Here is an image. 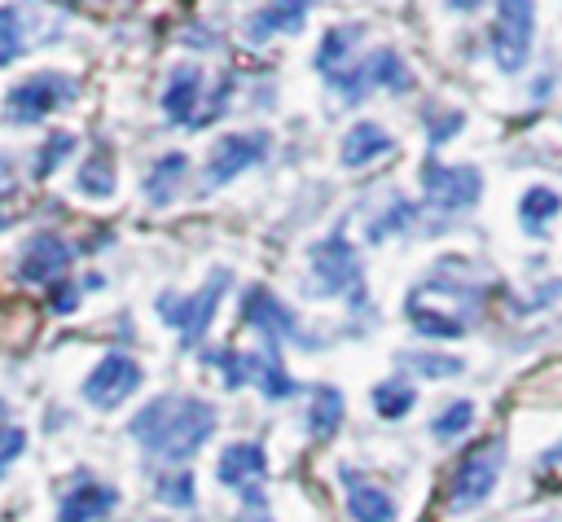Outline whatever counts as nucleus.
Masks as SVG:
<instances>
[{
	"label": "nucleus",
	"instance_id": "12",
	"mask_svg": "<svg viewBox=\"0 0 562 522\" xmlns=\"http://www.w3.org/2000/svg\"><path fill=\"white\" fill-rule=\"evenodd\" d=\"M241 325H250L263 347H277V342H294L299 338V316L263 285H250L241 294Z\"/></svg>",
	"mask_w": 562,
	"mask_h": 522
},
{
	"label": "nucleus",
	"instance_id": "31",
	"mask_svg": "<svg viewBox=\"0 0 562 522\" xmlns=\"http://www.w3.org/2000/svg\"><path fill=\"white\" fill-rule=\"evenodd\" d=\"M465 127V114L461 110H426V140L430 145H443V140H452L457 132Z\"/></svg>",
	"mask_w": 562,
	"mask_h": 522
},
{
	"label": "nucleus",
	"instance_id": "7",
	"mask_svg": "<svg viewBox=\"0 0 562 522\" xmlns=\"http://www.w3.org/2000/svg\"><path fill=\"white\" fill-rule=\"evenodd\" d=\"M417 184H422L426 206H435L443 215L470 211L479 202V193H483L479 167H470V162H439V158H426L417 167Z\"/></svg>",
	"mask_w": 562,
	"mask_h": 522
},
{
	"label": "nucleus",
	"instance_id": "10",
	"mask_svg": "<svg viewBox=\"0 0 562 522\" xmlns=\"http://www.w3.org/2000/svg\"><path fill=\"white\" fill-rule=\"evenodd\" d=\"M140 382H145V368H140L132 355L110 351V355H101V360L92 364V373L83 377V399H88L92 408L110 412V408H119L123 399H132V395L140 390Z\"/></svg>",
	"mask_w": 562,
	"mask_h": 522
},
{
	"label": "nucleus",
	"instance_id": "8",
	"mask_svg": "<svg viewBox=\"0 0 562 522\" xmlns=\"http://www.w3.org/2000/svg\"><path fill=\"white\" fill-rule=\"evenodd\" d=\"M329 83L342 92V101H351V105H356V101H364V92H369V88L404 92V88L413 83V75H408V66L400 61V53H395V48H373L369 57L351 61L347 70H338Z\"/></svg>",
	"mask_w": 562,
	"mask_h": 522
},
{
	"label": "nucleus",
	"instance_id": "13",
	"mask_svg": "<svg viewBox=\"0 0 562 522\" xmlns=\"http://www.w3.org/2000/svg\"><path fill=\"white\" fill-rule=\"evenodd\" d=\"M312 4H316V0H268V4H259V9L241 22V39H246L250 48H263V44L277 39L281 31L294 35V31H303Z\"/></svg>",
	"mask_w": 562,
	"mask_h": 522
},
{
	"label": "nucleus",
	"instance_id": "25",
	"mask_svg": "<svg viewBox=\"0 0 562 522\" xmlns=\"http://www.w3.org/2000/svg\"><path fill=\"white\" fill-rule=\"evenodd\" d=\"M75 189L88 193V197H110L114 193V167H110V154L97 149L92 158H83L79 175H75Z\"/></svg>",
	"mask_w": 562,
	"mask_h": 522
},
{
	"label": "nucleus",
	"instance_id": "20",
	"mask_svg": "<svg viewBox=\"0 0 562 522\" xmlns=\"http://www.w3.org/2000/svg\"><path fill=\"white\" fill-rule=\"evenodd\" d=\"M360 44V26L356 22H338V26H329L325 35H321V44H316V53H312V66L325 75V79H334L338 70H347L351 66V48Z\"/></svg>",
	"mask_w": 562,
	"mask_h": 522
},
{
	"label": "nucleus",
	"instance_id": "21",
	"mask_svg": "<svg viewBox=\"0 0 562 522\" xmlns=\"http://www.w3.org/2000/svg\"><path fill=\"white\" fill-rule=\"evenodd\" d=\"M184 171H189V158L180 154V149H167L149 171H145V180H140V189H145V197L154 202V206H167L171 197H176V189H180V180H184Z\"/></svg>",
	"mask_w": 562,
	"mask_h": 522
},
{
	"label": "nucleus",
	"instance_id": "3",
	"mask_svg": "<svg viewBox=\"0 0 562 522\" xmlns=\"http://www.w3.org/2000/svg\"><path fill=\"white\" fill-rule=\"evenodd\" d=\"M505 465V443L501 439H479L474 447H465L448 474V504L452 509H474L492 496L496 478Z\"/></svg>",
	"mask_w": 562,
	"mask_h": 522
},
{
	"label": "nucleus",
	"instance_id": "28",
	"mask_svg": "<svg viewBox=\"0 0 562 522\" xmlns=\"http://www.w3.org/2000/svg\"><path fill=\"white\" fill-rule=\"evenodd\" d=\"M404 364H413L422 377H435V382L461 373V360L457 355H439V351H404Z\"/></svg>",
	"mask_w": 562,
	"mask_h": 522
},
{
	"label": "nucleus",
	"instance_id": "34",
	"mask_svg": "<svg viewBox=\"0 0 562 522\" xmlns=\"http://www.w3.org/2000/svg\"><path fill=\"white\" fill-rule=\"evenodd\" d=\"M75 303H79V290H75L66 276H61L57 285H48V307H53V311H75Z\"/></svg>",
	"mask_w": 562,
	"mask_h": 522
},
{
	"label": "nucleus",
	"instance_id": "9",
	"mask_svg": "<svg viewBox=\"0 0 562 522\" xmlns=\"http://www.w3.org/2000/svg\"><path fill=\"white\" fill-rule=\"evenodd\" d=\"M268 154V132H224L202 167V189H224L228 180H237L241 171L259 167Z\"/></svg>",
	"mask_w": 562,
	"mask_h": 522
},
{
	"label": "nucleus",
	"instance_id": "33",
	"mask_svg": "<svg viewBox=\"0 0 562 522\" xmlns=\"http://www.w3.org/2000/svg\"><path fill=\"white\" fill-rule=\"evenodd\" d=\"M22 447H26V430H18V425H4V421H0V469H4V465H13V461L22 456Z\"/></svg>",
	"mask_w": 562,
	"mask_h": 522
},
{
	"label": "nucleus",
	"instance_id": "36",
	"mask_svg": "<svg viewBox=\"0 0 562 522\" xmlns=\"http://www.w3.org/2000/svg\"><path fill=\"white\" fill-rule=\"evenodd\" d=\"M483 0H448V9H457V13H474Z\"/></svg>",
	"mask_w": 562,
	"mask_h": 522
},
{
	"label": "nucleus",
	"instance_id": "5",
	"mask_svg": "<svg viewBox=\"0 0 562 522\" xmlns=\"http://www.w3.org/2000/svg\"><path fill=\"white\" fill-rule=\"evenodd\" d=\"M75 97H79V83H75L66 70H35V75H26L22 83L9 88V97H4V118H9V123H40V118H48L53 110L70 105Z\"/></svg>",
	"mask_w": 562,
	"mask_h": 522
},
{
	"label": "nucleus",
	"instance_id": "6",
	"mask_svg": "<svg viewBox=\"0 0 562 522\" xmlns=\"http://www.w3.org/2000/svg\"><path fill=\"white\" fill-rule=\"evenodd\" d=\"M307 268H312L307 294H316V298L351 294V290H360V281H364V276H360V254H356V246H351L342 232H329V237L312 241Z\"/></svg>",
	"mask_w": 562,
	"mask_h": 522
},
{
	"label": "nucleus",
	"instance_id": "27",
	"mask_svg": "<svg viewBox=\"0 0 562 522\" xmlns=\"http://www.w3.org/2000/svg\"><path fill=\"white\" fill-rule=\"evenodd\" d=\"M470 421H474V404H470V399H452V404H443V412L430 421V434L448 443V439L465 434V430H470Z\"/></svg>",
	"mask_w": 562,
	"mask_h": 522
},
{
	"label": "nucleus",
	"instance_id": "14",
	"mask_svg": "<svg viewBox=\"0 0 562 522\" xmlns=\"http://www.w3.org/2000/svg\"><path fill=\"white\" fill-rule=\"evenodd\" d=\"M263 474H268V456H263V447H259L255 439L228 443V447L220 452V461H215V478H220L224 487L241 491V496L263 491Z\"/></svg>",
	"mask_w": 562,
	"mask_h": 522
},
{
	"label": "nucleus",
	"instance_id": "16",
	"mask_svg": "<svg viewBox=\"0 0 562 522\" xmlns=\"http://www.w3.org/2000/svg\"><path fill=\"white\" fill-rule=\"evenodd\" d=\"M241 382L259 386L268 399H290L299 390V382L290 377V368L281 364L277 347H259V351H241Z\"/></svg>",
	"mask_w": 562,
	"mask_h": 522
},
{
	"label": "nucleus",
	"instance_id": "4",
	"mask_svg": "<svg viewBox=\"0 0 562 522\" xmlns=\"http://www.w3.org/2000/svg\"><path fill=\"white\" fill-rule=\"evenodd\" d=\"M531 39H536V0H496L487 48L501 75H518L527 66Z\"/></svg>",
	"mask_w": 562,
	"mask_h": 522
},
{
	"label": "nucleus",
	"instance_id": "29",
	"mask_svg": "<svg viewBox=\"0 0 562 522\" xmlns=\"http://www.w3.org/2000/svg\"><path fill=\"white\" fill-rule=\"evenodd\" d=\"M66 154H75V136L70 132H53L44 145H40V154H35V180H44V175H53L57 171V162L66 158Z\"/></svg>",
	"mask_w": 562,
	"mask_h": 522
},
{
	"label": "nucleus",
	"instance_id": "11",
	"mask_svg": "<svg viewBox=\"0 0 562 522\" xmlns=\"http://www.w3.org/2000/svg\"><path fill=\"white\" fill-rule=\"evenodd\" d=\"M70 241L66 237H57V232H31L26 241H22V250H18V281H26V285H57L61 276H66V268H70Z\"/></svg>",
	"mask_w": 562,
	"mask_h": 522
},
{
	"label": "nucleus",
	"instance_id": "24",
	"mask_svg": "<svg viewBox=\"0 0 562 522\" xmlns=\"http://www.w3.org/2000/svg\"><path fill=\"white\" fill-rule=\"evenodd\" d=\"M413 404H417V386L404 377H386L382 386H373V408L382 421H400L404 412H413Z\"/></svg>",
	"mask_w": 562,
	"mask_h": 522
},
{
	"label": "nucleus",
	"instance_id": "1",
	"mask_svg": "<svg viewBox=\"0 0 562 522\" xmlns=\"http://www.w3.org/2000/svg\"><path fill=\"white\" fill-rule=\"evenodd\" d=\"M220 417H215V404L198 399V395H154L132 421H127V434L158 461H189L202 452V443L215 434Z\"/></svg>",
	"mask_w": 562,
	"mask_h": 522
},
{
	"label": "nucleus",
	"instance_id": "32",
	"mask_svg": "<svg viewBox=\"0 0 562 522\" xmlns=\"http://www.w3.org/2000/svg\"><path fill=\"white\" fill-rule=\"evenodd\" d=\"M18 53H22V22H18V9L0 4V66H9Z\"/></svg>",
	"mask_w": 562,
	"mask_h": 522
},
{
	"label": "nucleus",
	"instance_id": "2",
	"mask_svg": "<svg viewBox=\"0 0 562 522\" xmlns=\"http://www.w3.org/2000/svg\"><path fill=\"white\" fill-rule=\"evenodd\" d=\"M224 290H228V272L215 268L193 294H158V316L180 333L184 347H198L202 333H206L211 320H215V307H220Z\"/></svg>",
	"mask_w": 562,
	"mask_h": 522
},
{
	"label": "nucleus",
	"instance_id": "17",
	"mask_svg": "<svg viewBox=\"0 0 562 522\" xmlns=\"http://www.w3.org/2000/svg\"><path fill=\"white\" fill-rule=\"evenodd\" d=\"M114 504H119V491H114L110 483L79 478V483H70V491L61 496V504H57V522H101Z\"/></svg>",
	"mask_w": 562,
	"mask_h": 522
},
{
	"label": "nucleus",
	"instance_id": "35",
	"mask_svg": "<svg viewBox=\"0 0 562 522\" xmlns=\"http://www.w3.org/2000/svg\"><path fill=\"white\" fill-rule=\"evenodd\" d=\"M241 500H246V504H241V522H272L263 491H250V496H241Z\"/></svg>",
	"mask_w": 562,
	"mask_h": 522
},
{
	"label": "nucleus",
	"instance_id": "23",
	"mask_svg": "<svg viewBox=\"0 0 562 522\" xmlns=\"http://www.w3.org/2000/svg\"><path fill=\"white\" fill-rule=\"evenodd\" d=\"M338 425H342V395L334 386H316L312 390V408H307V430L316 439H334Z\"/></svg>",
	"mask_w": 562,
	"mask_h": 522
},
{
	"label": "nucleus",
	"instance_id": "18",
	"mask_svg": "<svg viewBox=\"0 0 562 522\" xmlns=\"http://www.w3.org/2000/svg\"><path fill=\"white\" fill-rule=\"evenodd\" d=\"M342 500H347L351 522H395V500L386 496V487H378L364 474L342 469Z\"/></svg>",
	"mask_w": 562,
	"mask_h": 522
},
{
	"label": "nucleus",
	"instance_id": "19",
	"mask_svg": "<svg viewBox=\"0 0 562 522\" xmlns=\"http://www.w3.org/2000/svg\"><path fill=\"white\" fill-rule=\"evenodd\" d=\"M391 149H395L391 132H386L382 123H373V118H360V123L347 127V136H342V145H338V162H342L347 171H360V167H369L373 158H382V154H391Z\"/></svg>",
	"mask_w": 562,
	"mask_h": 522
},
{
	"label": "nucleus",
	"instance_id": "26",
	"mask_svg": "<svg viewBox=\"0 0 562 522\" xmlns=\"http://www.w3.org/2000/svg\"><path fill=\"white\" fill-rule=\"evenodd\" d=\"M417 219V206H408L404 197H391L373 219H369V241H382V237H395L400 228H408Z\"/></svg>",
	"mask_w": 562,
	"mask_h": 522
},
{
	"label": "nucleus",
	"instance_id": "22",
	"mask_svg": "<svg viewBox=\"0 0 562 522\" xmlns=\"http://www.w3.org/2000/svg\"><path fill=\"white\" fill-rule=\"evenodd\" d=\"M562 211V193H553L549 184H531L527 193H522V202H518V219H522V228L527 232H544V224L553 219Z\"/></svg>",
	"mask_w": 562,
	"mask_h": 522
},
{
	"label": "nucleus",
	"instance_id": "37",
	"mask_svg": "<svg viewBox=\"0 0 562 522\" xmlns=\"http://www.w3.org/2000/svg\"><path fill=\"white\" fill-rule=\"evenodd\" d=\"M549 456H553V461H562V443H558V447H553V452H549Z\"/></svg>",
	"mask_w": 562,
	"mask_h": 522
},
{
	"label": "nucleus",
	"instance_id": "15",
	"mask_svg": "<svg viewBox=\"0 0 562 522\" xmlns=\"http://www.w3.org/2000/svg\"><path fill=\"white\" fill-rule=\"evenodd\" d=\"M202 66L198 61H180L167 70V83H162V114L167 123H180V127H193L198 123V101H202Z\"/></svg>",
	"mask_w": 562,
	"mask_h": 522
},
{
	"label": "nucleus",
	"instance_id": "30",
	"mask_svg": "<svg viewBox=\"0 0 562 522\" xmlns=\"http://www.w3.org/2000/svg\"><path fill=\"white\" fill-rule=\"evenodd\" d=\"M154 496L162 500V504H176V509H189L193 504V478L180 469V474H162L158 483H154Z\"/></svg>",
	"mask_w": 562,
	"mask_h": 522
}]
</instances>
